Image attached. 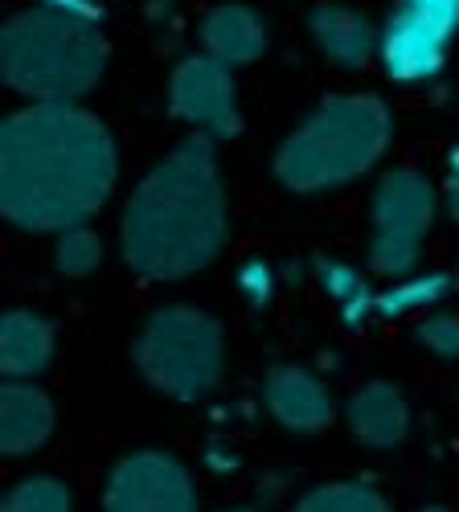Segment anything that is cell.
Listing matches in <instances>:
<instances>
[{
	"instance_id": "cell-24",
	"label": "cell",
	"mask_w": 459,
	"mask_h": 512,
	"mask_svg": "<svg viewBox=\"0 0 459 512\" xmlns=\"http://www.w3.org/2000/svg\"><path fill=\"white\" fill-rule=\"evenodd\" d=\"M447 213L459 222V181H451V185H447Z\"/></svg>"
},
{
	"instance_id": "cell-16",
	"label": "cell",
	"mask_w": 459,
	"mask_h": 512,
	"mask_svg": "<svg viewBox=\"0 0 459 512\" xmlns=\"http://www.w3.org/2000/svg\"><path fill=\"white\" fill-rule=\"evenodd\" d=\"M316 283L320 291L328 295L332 304H337L345 328H361L365 320H373V300H378V291L365 283V275L341 259H316Z\"/></svg>"
},
{
	"instance_id": "cell-19",
	"label": "cell",
	"mask_w": 459,
	"mask_h": 512,
	"mask_svg": "<svg viewBox=\"0 0 459 512\" xmlns=\"http://www.w3.org/2000/svg\"><path fill=\"white\" fill-rule=\"evenodd\" d=\"M300 508L304 512H386V500L369 484L341 480V484H320L308 496H300Z\"/></svg>"
},
{
	"instance_id": "cell-17",
	"label": "cell",
	"mask_w": 459,
	"mask_h": 512,
	"mask_svg": "<svg viewBox=\"0 0 459 512\" xmlns=\"http://www.w3.org/2000/svg\"><path fill=\"white\" fill-rule=\"evenodd\" d=\"M451 291V279L447 275H402L394 287L378 291V300H373V316L382 320H398V316H414V312H427L435 308L443 295Z\"/></svg>"
},
{
	"instance_id": "cell-9",
	"label": "cell",
	"mask_w": 459,
	"mask_h": 512,
	"mask_svg": "<svg viewBox=\"0 0 459 512\" xmlns=\"http://www.w3.org/2000/svg\"><path fill=\"white\" fill-rule=\"evenodd\" d=\"M169 107L181 123L210 140H230L242 119H238V91L234 74L226 62L210 54H193L173 70L169 82Z\"/></svg>"
},
{
	"instance_id": "cell-25",
	"label": "cell",
	"mask_w": 459,
	"mask_h": 512,
	"mask_svg": "<svg viewBox=\"0 0 459 512\" xmlns=\"http://www.w3.org/2000/svg\"><path fill=\"white\" fill-rule=\"evenodd\" d=\"M451 181H459V144L451 148Z\"/></svg>"
},
{
	"instance_id": "cell-12",
	"label": "cell",
	"mask_w": 459,
	"mask_h": 512,
	"mask_svg": "<svg viewBox=\"0 0 459 512\" xmlns=\"http://www.w3.org/2000/svg\"><path fill=\"white\" fill-rule=\"evenodd\" d=\"M308 25H312L320 54L337 66H349V70L365 66L382 46V29L349 5H316Z\"/></svg>"
},
{
	"instance_id": "cell-5",
	"label": "cell",
	"mask_w": 459,
	"mask_h": 512,
	"mask_svg": "<svg viewBox=\"0 0 459 512\" xmlns=\"http://www.w3.org/2000/svg\"><path fill=\"white\" fill-rule=\"evenodd\" d=\"M222 324L201 308H160L136 340V365L152 390L177 402H197L222 381Z\"/></svg>"
},
{
	"instance_id": "cell-7",
	"label": "cell",
	"mask_w": 459,
	"mask_h": 512,
	"mask_svg": "<svg viewBox=\"0 0 459 512\" xmlns=\"http://www.w3.org/2000/svg\"><path fill=\"white\" fill-rule=\"evenodd\" d=\"M459 33V0H394L378 58L394 82H423L443 70Z\"/></svg>"
},
{
	"instance_id": "cell-22",
	"label": "cell",
	"mask_w": 459,
	"mask_h": 512,
	"mask_svg": "<svg viewBox=\"0 0 459 512\" xmlns=\"http://www.w3.org/2000/svg\"><path fill=\"white\" fill-rule=\"evenodd\" d=\"M271 291H275V271H271L267 259H246L238 267V295L250 308H267Z\"/></svg>"
},
{
	"instance_id": "cell-15",
	"label": "cell",
	"mask_w": 459,
	"mask_h": 512,
	"mask_svg": "<svg viewBox=\"0 0 459 512\" xmlns=\"http://www.w3.org/2000/svg\"><path fill=\"white\" fill-rule=\"evenodd\" d=\"M54 357V324L37 312L13 308L0 320V369L9 377H33Z\"/></svg>"
},
{
	"instance_id": "cell-20",
	"label": "cell",
	"mask_w": 459,
	"mask_h": 512,
	"mask_svg": "<svg viewBox=\"0 0 459 512\" xmlns=\"http://www.w3.org/2000/svg\"><path fill=\"white\" fill-rule=\"evenodd\" d=\"M70 504H74L70 488L54 476H29L5 496L9 512H66Z\"/></svg>"
},
{
	"instance_id": "cell-2",
	"label": "cell",
	"mask_w": 459,
	"mask_h": 512,
	"mask_svg": "<svg viewBox=\"0 0 459 512\" xmlns=\"http://www.w3.org/2000/svg\"><path fill=\"white\" fill-rule=\"evenodd\" d=\"M123 263L144 279H185L226 246V189L210 136H185L156 160L119 222Z\"/></svg>"
},
{
	"instance_id": "cell-18",
	"label": "cell",
	"mask_w": 459,
	"mask_h": 512,
	"mask_svg": "<svg viewBox=\"0 0 459 512\" xmlns=\"http://www.w3.org/2000/svg\"><path fill=\"white\" fill-rule=\"evenodd\" d=\"M54 263L66 279H87L99 271L103 263V238L82 222V226H70L58 234V246H54Z\"/></svg>"
},
{
	"instance_id": "cell-1",
	"label": "cell",
	"mask_w": 459,
	"mask_h": 512,
	"mask_svg": "<svg viewBox=\"0 0 459 512\" xmlns=\"http://www.w3.org/2000/svg\"><path fill=\"white\" fill-rule=\"evenodd\" d=\"M119 177L115 140L74 103H29L0 127V209L33 234H62L103 209Z\"/></svg>"
},
{
	"instance_id": "cell-10",
	"label": "cell",
	"mask_w": 459,
	"mask_h": 512,
	"mask_svg": "<svg viewBox=\"0 0 459 512\" xmlns=\"http://www.w3.org/2000/svg\"><path fill=\"white\" fill-rule=\"evenodd\" d=\"M267 410L279 426L300 435H316L332 422V398L324 381L300 365H275L267 373Z\"/></svg>"
},
{
	"instance_id": "cell-3",
	"label": "cell",
	"mask_w": 459,
	"mask_h": 512,
	"mask_svg": "<svg viewBox=\"0 0 459 512\" xmlns=\"http://www.w3.org/2000/svg\"><path fill=\"white\" fill-rule=\"evenodd\" d=\"M0 70L29 103H78L107 70L99 17L66 13L33 0L0 33Z\"/></svg>"
},
{
	"instance_id": "cell-4",
	"label": "cell",
	"mask_w": 459,
	"mask_h": 512,
	"mask_svg": "<svg viewBox=\"0 0 459 512\" xmlns=\"http://www.w3.org/2000/svg\"><path fill=\"white\" fill-rule=\"evenodd\" d=\"M390 148V111L378 95L324 99L275 152V181L291 193H324L365 177Z\"/></svg>"
},
{
	"instance_id": "cell-11",
	"label": "cell",
	"mask_w": 459,
	"mask_h": 512,
	"mask_svg": "<svg viewBox=\"0 0 459 512\" xmlns=\"http://www.w3.org/2000/svg\"><path fill=\"white\" fill-rule=\"evenodd\" d=\"M349 431L373 447V451H390L406 439V426H410V410H406V398L394 381H369L361 386L353 398H349Z\"/></svg>"
},
{
	"instance_id": "cell-13",
	"label": "cell",
	"mask_w": 459,
	"mask_h": 512,
	"mask_svg": "<svg viewBox=\"0 0 459 512\" xmlns=\"http://www.w3.org/2000/svg\"><path fill=\"white\" fill-rule=\"evenodd\" d=\"M54 435V402L29 386L25 377H13L0 394V447L5 455H29Z\"/></svg>"
},
{
	"instance_id": "cell-21",
	"label": "cell",
	"mask_w": 459,
	"mask_h": 512,
	"mask_svg": "<svg viewBox=\"0 0 459 512\" xmlns=\"http://www.w3.org/2000/svg\"><path fill=\"white\" fill-rule=\"evenodd\" d=\"M414 336H419V345H423L427 353H435V357H443V361H455V357H459V316H451V312L427 316Z\"/></svg>"
},
{
	"instance_id": "cell-23",
	"label": "cell",
	"mask_w": 459,
	"mask_h": 512,
	"mask_svg": "<svg viewBox=\"0 0 459 512\" xmlns=\"http://www.w3.org/2000/svg\"><path fill=\"white\" fill-rule=\"evenodd\" d=\"M41 5H54V9H66V13H82V17H99L95 0H41Z\"/></svg>"
},
{
	"instance_id": "cell-6",
	"label": "cell",
	"mask_w": 459,
	"mask_h": 512,
	"mask_svg": "<svg viewBox=\"0 0 459 512\" xmlns=\"http://www.w3.org/2000/svg\"><path fill=\"white\" fill-rule=\"evenodd\" d=\"M439 197L419 168H394L373 189L369 205V271L382 279H402L419 267L427 234L435 226Z\"/></svg>"
},
{
	"instance_id": "cell-8",
	"label": "cell",
	"mask_w": 459,
	"mask_h": 512,
	"mask_svg": "<svg viewBox=\"0 0 459 512\" xmlns=\"http://www.w3.org/2000/svg\"><path fill=\"white\" fill-rule=\"evenodd\" d=\"M103 504L111 512H189L197 492L181 459L164 451H132L111 467Z\"/></svg>"
},
{
	"instance_id": "cell-14",
	"label": "cell",
	"mask_w": 459,
	"mask_h": 512,
	"mask_svg": "<svg viewBox=\"0 0 459 512\" xmlns=\"http://www.w3.org/2000/svg\"><path fill=\"white\" fill-rule=\"evenodd\" d=\"M201 41H205V54L234 70V66H250L263 58L267 25L250 5H218L201 21Z\"/></svg>"
}]
</instances>
